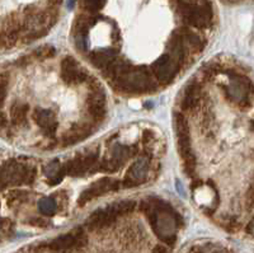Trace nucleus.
Listing matches in <instances>:
<instances>
[{
	"label": "nucleus",
	"instance_id": "nucleus-2",
	"mask_svg": "<svg viewBox=\"0 0 254 253\" xmlns=\"http://www.w3.org/2000/svg\"><path fill=\"white\" fill-rule=\"evenodd\" d=\"M113 82H115V84H117L120 89L125 90V92L141 93L155 89L153 79L146 72L127 73L120 78L115 79Z\"/></svg>",
	"mask_w": 254,
	"mask_h": 253
},
{
	"label": "nucleus",
	"instance_id": "nucleus-20",
	"mask_svg": "<svg viewBox=\"0 0 254 253\" xmlns=\"http://www.w3.org/2000/svg\"><path fill=\"white\" fill-rule=\"evenodd\" d=\"M190 253H224V248L216 245L197 246L190 250Z\"/></svg>",
	"mask_w": 254,
	"mask_h": 253
},
{
	"label": "nucleus",
	"instance_id": "nucleus-4",
	"mask_svg": "<svg viewBox=\"0 0 254 253\" xmlns=\"http://www.w3.org/2000/svg\"><path fill=\"white\" fill-rule=\"evenodd\" d=\"M97 159H98V150L90 152L88 154H84V156L79 154L66 164L65 170L70 175L79 177V175H83L84 173L93 170V166H97Z\"/></svg>",
	"mask_w": 254,
	"mask_h": 253
},
{
	"label": "nucleus",
	"instance_id": "nucleus-9",
	"mask_svg": "<svg viewBox=\"0 0 254 253\" xmlns=\"http://www.w3.org/2000/svg\"><path fill=\"white\" fill-rule=\"evenodd\" d=\"M116 219H117V216L113 215L107 207H106V209H99L95 213H93L90 215V218L88 219L87 225L90 230L102 229V228L110 227Z\"/></svg>",
	"mask_w": 254,
	"mask_h": 253
},
{
	"label": "nucleus",
	"instance_id": "nucleus-29",
	"mask_svg": "<svg viewBox=\"0 0 254 253\" xmlns=\"http://www.w3.org/2000/svg\"><path fill=\"white\" fill-rule=\"evenodd\" d=\"M75 4V0H69V9H71V6H74Z\"/></svg>",
	"mask_w": 254,
	"mask_h": 253
},
{
	"label": "nucleus",
	"instance_id": "nucleus-6",
	"mask_svg": "<svg viewBox=\"0 0 254 253\" xmlns=\"http://www.w3.org/2000/svg\"><path fill=\"white\" fill-rule=\"evenodd\" d=\"M87 243V237L84 233H69L58 237L49 245L54 252H67L72 248H81Z\"/></svg>",
	"mask_w": 254,
	"mask_h": 253
},
{
	"label": "nucleus",
	"instance_id": "nucleus-26",
	"mask_svg": "<svg viewBox=\"0 0 254 253\" xmlns=\"http://www.w3.org/2000/svg\"><path fill=\"white\" fill-rule=\"evenodd\" d=\"M151 253H169V252H168V250L164 247V246H156Z\"/></svg>",
	"mask_w": 254,
	"mask_h": 253
},
{
	"label": "nucleus",
	"instance_id": "nucleus-22",
	"mask_svg": "<svg viewBox=\"0 0 254 253\" xmlns=\"http://www.w3.org/2000/svg\"><path fill=\"white\" fill-rule=\"evenodd\" d=\"M54 54H55V49L51 46L40 47V49L36 50L35 52V55L38 59H49L51 58V56H54Z\"/></svg>",
	"mask_w": 254,
	"mask_h": 253
},
{
	"label": "nucleus",
	"instance_id": "nucleus-30",
	"mask_svg": "<svg viewBox=\"0 0 254 253\" xmlns=\"http://www.w3.org/2000/svg\"><path fill=\"white\" fill-rule=\"evenodd\" d=\"M224 1H226V3H237L239 0H224Z\"/></svg>",
	"mask_w": 254,
	"mask_h": 253
},
{
	"label": "nucleus",
	"instance_id": "nucleus-13",
	"mask_svg": "<svg viewBox=\"0 0 254 253\" xmlns=\"http://www.w3.org/2000/svg\"><path fill=\"white\" fill-rule=\"evenodd\" d=\"M173 126L176 130L177 138H190V126L187 124L185 116L182 113H174L173 115Z\"/></svg>",
	"mask_w": 254,
	"mask_h": 253
},
{
	"label": "nucleus",
	"instance_id": "nucleus-12",
	"mask_svg": "<svg viewBox=\"0 0 254 253\" xmlns=\"http://www.w3.org/2000/svg\"><path fill=\"white\" fill-rule=\"evenodd\" d=\"M116 60V52L112 50H102V51L93 52L90 55V61L94 67L98 69H104V68L110 65L112 61Z\"/></svg>",
	"mask_w": 254,
	"mask_h": 253
},
{
	"label": "nucleus",
	"instance_id": "nucleus-10",
	"mask_svg": "<svg viewBox=\"0 0 254 253\" xmlns=\"http://www.w3.org/2000/svg\"><path fill=\"white\" fill-rule=\"evenodd\" d=\"M147 172H149V161L147 158H140L135 164L131 166L126 174V178H128L135 186H137L146 178Z\"/></svg>",
	"mask_w": 254,
	"mask_h": 253
},
{
	"label": "nucleus",
	"instance_id": "nucleus-28",
	"mask_svg": "<svg viewBox=\"0 0 254 253\" xmlns=\"http://www.w3.org/2000/svg\"><path fill=\"white\" fill-rule=\"evenodd\" d=\"M252 228H253V223H249V225H248V233L249 234H252Z\"/></svg>",
	"mask_w": 254,
	"mask_h": 253
},
{
	"label": "nucleus",
	"instance_id": "nucleus-3",
	"mask_svg": "<svg viewBox=\"0 0 254 253\" xmlns=\"http://www.w3.org/2000/svg\"><path fill=\"white\" fill-rule=\"evenodd\" d=\"M230 77V84L228 85V97L233 102H244L247 101V97L252 95V84L247 81L243 75L235 74V73H229Z\"/></svg>",
	"mask_w": 254,
	"mask_h": 253
},
{
	"label": "nucleus",
	"instance_id": "nucleus-21",
	"mask_svg": "<svg viewBox=\"0 0 254 253\" xmlns=\"http://www.w3.org/2000/svg\"><path fill=\"white\" fill-rule=\"evenodd\" d=\"M104 3H106V0H83L84 8L87 9L88 12L95 13L101 10L103 8Z\"/></svg>",
	"mask_w": 254,
	"mask_h": 253
},
{
	"label": "nucleus",
	"instance_id": "nucleus-25",
	"mask_svg": "<svg viewBox=\"0 0 254 253\" xmlns=\"http://www.w3.org/2000/svg\"><path fill=\"white\" fill-rule=\"evenodd\" d=\"M154 139V134L151 133V131H145L144 135H142V143H145V144H149L151 140Z\"/></svg>",
	"mask_w": 254,
	"mask_h": 253
},
{
	"label": "nucleus",
	"instance_id": "nucleus-19",
	"mask_svg": "<svg viewBox=\"0 0 254 253\" xmlns=\"http://www.w3.org/2000/svg\"><path fill=\"white\" fill-rule=\"evenodd\" d=\"M88 112L94 120H102L106 115V107L104 103H88Z\"/></svg>",
	"mask_w": 254,
	"mask_h": 253
},
{
	"label": "nucleus",
	"instance_id": "nucleus-15",
	"mask_svg": "<svg viewBox=\"0 0 254 253\" xmlns=\"http://www.w3.org/2000/svg\"><path fill=\"white\" fill-rule=\"evenodd\" d=\"M90 135V131H85L84 127H75V129H72L69 134H67L65 138H64V145L65 147H69V145L75 144L78 141L84 140L85 138Z\"/></svg>",
	"mask_w": 254,
	"mask_h": 253
},
{
	"label": "nucleus",
	"instance_id": "nucleus-8",
	"mask_svg": "<svg viewBox=\"0 0 254 253\" xmlns=\"http://www.w3.org/2000/svg\"><path fill=\"white\" fill-rule=\"evenodd\" d=\"M33 120L36 121V124L44 129L46 135L54 136L58 129V122L55 120V116L50 109H37L33 113Z\"/></svg>",
	"mask_w": 254,
	"mask_h": 253
},
{
	"label": "nucleus",
	"instance_id": "nucleus-24",
	"mask_svg": "<svg viewBox=\"0 0 254 253\" xmlns=\"http://www.w3.org/2000/svg\"><path fill=\"white\" fill-rule=\"evenodd\" d=\"M6 86H8V79L5 78H0V107L4 104V101L6 98Z\"/></svg>",
	"mask_w": 254,
	"mask_h": 253
},
{
	"label": "nucleus",
	"instance_id": "nucleus-23",
	"mask_svg": "<svg viewBox=\"0 0 254 253\" xmlns=\"http://www.w3.org/2000/svg\"><path fill=\"white\" fill-rule=\"evenodd\" d=\"M75 46L79 51H87L88 50V40L87 35H75Z\"/></svg>",
	"mask_w": 254,
	"mask_h": 253
},
{
	"label": "nucleus",
	"instance_id": "nucleus-17",
	"mask_svg": "<svg viewBox=\"0 0 254 253\" xmlns=\"http://www.w3.org/2000/svg\"><path fill=\"white\" fill-rule=\"evenodd\" d=\"M38 210L42 215H54L58 211V204L51 197H44L38 201Z\"/></svg>",
	"mask_w": 254,
	"mask_h": 253
},
{
	"label": "nucleus",
	"instance_id": "nucleus-5",
	"mask_svg": "<svg viewBox=\"0 0 254 253\" xmlns=\"http://www.w3.org/2000/svg\"><path fill=\"white\" fill-rule=\"evenodd\" d=\"M120 187V182L116 181V179L110 178V177H106V178L101 179L97 183L92 184L90 187H88L87 190L83 191V193L80 195L78 200V204L80 206H83L84 204L89 202L90 200L98 197V196L103 195L106 192H110V191L117 190Z\"/></svg>",
	"mask_w": 254,
	"mask_h": 253
},
{
	"label": "nucleus",
	"instance_id": "nucleus-7",
	"mask_svg": "<svg viewBox=\"0 0 254 253\" xmlns=\"http://www.w3.org/2000/svg\"><path fill=\"white\" fill-rule=\"evenodd\" d=\"M179 64L171 58V55H163L160 59L154 63L153 70L155 73V77L160 83H168L174 78V75L178 72Z\"/></svg>",
	"mask_w": 254,
	"mask_h": 253
},
{
	"label": "nucleus",
	"instance_id": "nucleus-14",
	"mask_svg": "<svg viewBox=\"0 0 254 253\" xmlns=\"http://www.w3.org/2000/svg\"><path fill=\"white\" fill-rule=\"evenodd\" d=\"M136 202L131 201V200H125V201L121 202H116V204H111L110 206L107 207L108 210L112 214H115L116 216L125 215V214H128L135 209Z\"/></svg>",
	"mask_w": 254,
	"mask_h": 253
},
{
	"label": "nucleus",
	"instance_id": "nucleus-11",
	"mask_svg": "<svg viewBox=\"0 0 254 253\" xmlns=\"http://www.w3.org/2000/svg\"><path fill=\"white\" fill-rule=\"evenodd\" d=\"M201 95H202V90H201V86L197 83H190V85L186 88L185 94H183L182 102H181V107L185 111H190V109L194 108L196 104L198 103V101L201 99Z\"/></svg>",
	"mask_w": 254,
	"mask_h": 253
},
{
	"label": "nucleus",
	"instance_id": "nucleus-27",
	"mask_svg": "<svg viewBox=\"0 0 254 253\" xmlns=\"http://www.w3.org/2000/svg\"><path fill=\"white\" fill-rule=\"evenodd\" d=\"M6 122H8V121H6L5 115H4L3 112H0V129H3V127H5Z\"/></svg>",
	"mask_w": 254,
	"mask_h": 253
},
{
	"label": "nucleus",
	"instance_id": "nucleus-1",
	"mask_svg": "<svg viewBox=\"0 0 254 253\" xmlns=\"http://www.w3.org/2000/svg\"><path fill=\"white\" fill-rule=\"evenodd\" d=\"M176 5L183 20L190 26L205 28L212 22L214 13H212V6L208 1L199 5L190 0H176Z\"/></svg>",
	"mask_w": 254,
	"mask_h": 253
},
{
	"label": "nucleus",
	"instance_id": "nucleus-16",
	"mask_svg": "<svg viewBox=\"0 0 254 253\" xmlns=\"http://www.w3.org/2000/svg\"><path fill=\"white\" fill-rule=\"evenodd\" d=\"M29 107L27 104L17 103L12 107V120L15 125L26 124L27 121V113H28Z\"/></svg>",
	"mask_w": 254,
	"mask_h": 253
},
{
	"label": "nucleus",
	"instance_id": "nucleus-18",
	"mask_svg": "<svg viewBox=\"0 0 254 253\" xmlns=\"http://www.w3.org/2000/svg\"><path fill=\"white\" fill-rule=\"evenodd\" d=\"M183 31V36H185V40L190 43V46L193 47L194 50L197 51H201L205 46V42L202 41V38L199 37L198 35L193 33V32L188 31V29H182Z\"/></svg>",
	"mask_w": 254,
	"mask_h": 253
}]
</instances>
